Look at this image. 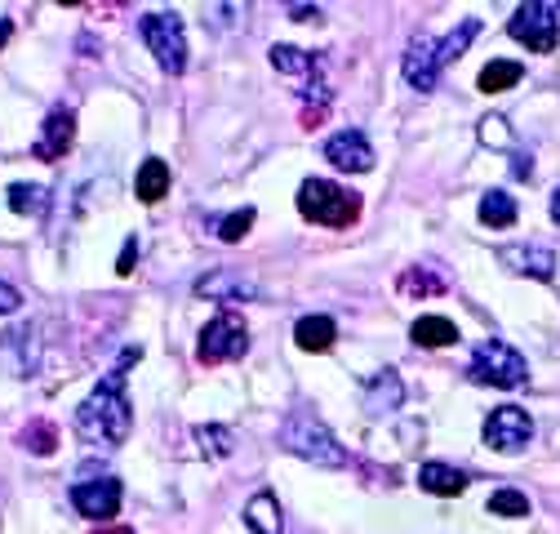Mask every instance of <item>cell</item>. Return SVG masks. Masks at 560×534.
Instances as JSON below:
<instances>
[{"mask_svg":"<svg viewBox=\"0 0 560 534\" xmlns=\"http://www.w3.org/2000/svg\"><path fill=\"white\" fill-rule=\"evenodd\" d=\"M143 357V348H125L120 361L107 370V379L90 392V400L77 410V437L90 441V445H125L129 437V423H133V410L125 400V370Z\"/></svg>","mask_w":560,"mask_h":534,"instance_id":"cell-1","label":"cell"},{"mask_svg":"<svg viewBox=\"0 0 560 534\" xmlns=\"http://www.w3.org/2000/svg\"><path fill=\"white\" fill-rule=\"evenodd\" d=\"M276 441L285 445L290 454L316 463V467H342V463H347V450L338 445V437H334L312 410H290L285 419H280Z\"/></svg>","mask_w":560,"mask_h":534,"instance_id":"cell-2","label":"cell"},{"mask_svg":"<svg viewBox=\"0 0 560 534\" xmlns=\"http://www.w3.org/2000/svg\"><path fill=\"white\" fill-rule=\"evenodd\" d=\"M299 214L320 228H347L361 219V196L329 183V178H307L299 187Z\"/></svg>","mask_w":560,"mask_h":534,"instance_id":"cell-3","label":"cell"},{"mask_svg":"<svg viewBox=\"0 0 560 534\" xmlns=\"http://www.w3.org/2000/svg\"><path fill=\"white\" fill-rule=\"evenodd\" d=\"M476 383H489V387H521L529 379V365L516 348H508L503 339H485L476 344L471 352V370H467Z\"/></svg>","mask_w":560,"mask_h":534,"instance_id":"cell-4","label":"cell"},{"mask_svg":"<svg viewBox=\"0 0 560 534\" xmlns=\"http://www.w3.org/2000/svg\"><path fill=\"white\" fill-rule=\"evenodd\" d=\"M249 352V329L236 312H219L214 321H209L200 329V344H196V357L205 365H219V361H236Z\"/></svg>","mask_w":560,"mask_h":534,"instance_id":"cell-5","label":"cell"},{"mask_svg":"<svg viewBox=\"0 0 560 534\" xmlns=\"http://www.w3.org/2000/svg\"><path fill=\"white\" fill-rule=\"evenodd\" d=\"M143 40L170 77L187 72V32H183L178 14H148L143 19Z\"/></svg>","mask_w":560,"mask_h":534,"instance_id":"cell-6","label":"cell"},{"mask_svg":"<svg viewBox=\"0 0 560 534\" xmlns=\"http://www.w3.org/2000/svg\"><path fill=\"white\" fill-rule=\"evenodd\" d=\"M556 5H542V0H534V5H521L508 23V32L516 40H525L534 54H551L556 49Z\"/></svg>","mask_w":560,"mask_h":534,"instance_id":"cell-7","label":"cell"},{"mask_svg":"<svg viewBox=\"0 0 560 534\" xmlns=\"http://www.w3.org/2000/svg\"><path fill=\"white\" fill-rule=\"evenodd\" d=\"M40 365V339H36V325H14L0 334V370L10 379H32Z\"/></svg>","mask_w":560,"mask_h":534,"instance_id":"cell-8","label":"cell"},{"mask_svg":"<svg viewBox=\"0 0 560 534\" xmlns=\"http://www.w3.org/2000/svg\"><path fill=\"white\" fill-rule=\"evenodd\" d=\"M534 437V419L521 406H499L494 415L485 419V445H494L499 454H516L525 450Z\"/></svg>","mask_w":560,"mask_h":534,"instance_id":"cell-9","label":"cell"},{"mask_svg":"<svg viewBox=\"0 0 560 534\" xmlns=\"http://www.w3.org/2000/svg\"><path fill=\"white\" fill-rule=\"evenodd\" d=\"M72 139H77V112L72 107H54L40 125V139L32 143V156L36 161H62L72 152Z\"/></svg>","mask_w":560,"mask_h":534,"instance_id":"cell-10","label":"cell"},{"mask_svg":"<svg viewBox=\"0 0 560 534\" xmlns=\"http://www.w3.org/2000/svg\"><path fill=\"white\" fill-rule=\"evenodd\" d=\"M72 508L90 521H112L120 512V481L98 477V481H77L72 486Z\"/></svg>","mask_w":560,"mask_h":534,"instance_id":"cell-11","label":"cell"},{"mask_svg":"<svg viewBox=\"0 0 560 534\" xmlns=\"http://www.w3.org/2000/svg\"><path fill=\"white\" fill-rule=\"evenodd\" d=\"M325 161L347 174H365V170H374V148L361 129H338L334 139H325Z\"/></svg>","mask_w":560,"mask_h":534,"instance_id":"cell-12","label":"cell"},{"mask_svg":"<svg viewBox=\"0 0 560 534\" xmlns=\"http://www.w3.org/2000/svg\"><path fill=\"white\" fill-rule=\"evenodd\" d=\"M200 299H214V303H241V299H258V281L241 277L236 267H214L191 286Z\"/></svg>","mask_w":560,"mask_h":534,"instance_id":"cell-13","label":"cell"},{"mask_svg":"<svg viewBox=\"0 0 560 534\" xmlns=\"http://www.w3.org/2000/svg\"><path fill=\"white\" fill-rule=\"evenodd\" d=\"M405 81L418 90V94H428L436 90V77H441V62H436V40L432 36H413L409 49H405Z\"/></svg>","mask_w":560,"mask_h":534,"instance_id":"cell-14","label":"cell"},{"mask_svg":"<svg viewBox=\"0 0 560 534\" xmlns=\"http://www.w3.org/2000/svg\"><path fill=\"white\" fill-rule=\"evenodd\" d=\"M499 263L512 267V272H521V277H534V281L556 277V254L547 245H508V249H499Z\"/></svg>","mask_w":560,"mask_h":534,"instance_id":"cell-15","label":"cell"},{"mask_svg":"<svg viewBox=\"0 0 560 534\" xmlns=\"http://www.w3.org/2000/svg\"><path fill=\"white\" fill-rule=\"evenodd\" d=\"M405 400V387L396 379V370H378L370 383H365V410L370 415H392Z\"/></svg>","mask_w":560,"mask_h":534,"instance_id":"cell-16","label":"cell"},{"mask_svg":"<svg viewBox=\"0 0 560 534\" xmlns=\"http://www.w3.org/2000/svg\"><path fill=\"white\" fill-rule=\"evenodd\" d=\"M294 339H299L303 352H329L334 339H338V325H334L329 316H303V321L294 325Z\"/></svg>","mask_w":560,"mask_h":534,"instance_id":"cell-17","label":"cell"},{"mask_svg":"<svg viewBox=\"0 0 560 534\" xmlns=\"http://www.w3.org/2000/svg\"><path fill=\"white\" fill-rule=\"evenodd\" d=\"M418 486H423L428 495H463L467 490V477L458 473V467L450 463H423V473H418Z\"/></svg>","mask_w":560,"mask_h":534,"instance_id":"cell-18","label":"cell"},{"mask_svg":"<svg viewBox=\"0 0 560 534\" xmlns=\"http://www.w3.org/2000/svg\"><path fill=\"white\" fill-rule=\"evenodd\" d=\"M245 525L254 534H280V503L271 490H258L249 503H245Z\"/></svg>","mask_w":560,"mask_h":534,"instance_id":"cell-19","label":"cell"},{"mask_svg":"<svg viewBox=\"0 0 560 534\" xmlns=\"http://www.w3.org/2000/svg\"><path fill=\"white\" fill-rule=\"evenodd\" d=\"M133 191H138V200H143V206H156L161 196H170V165H165V161H156V156H152V161H143Z\"/></svg>","mask_w":560,"mask_h":534,"instance_id":"cell-20","label":"cell"},{"mask_svg":"<svg viewBox=\"0 0 560 534\" xmlns=\"http://www.w3.org/2000/svg\"><path fill=\"white\" fill-rule=\"evenodd\" d=\"M409 334H413V344H418V348H445V344H458V325L445 321V316H418Z\"/></svg>","mask_w":560,"mask_h":534,"instance_id":"cell-21","label":"cell"},{"mask_svg":"<svg viewBox=\"0 0 560 534\" xmlns=\"http://www.w3.org/2000/svg\"><path fill=\"white\" fill-rule=\"evenodd\" d=\"M480 223H489V228H512L516 223V196H508V191H485L480 196Z\"/></svg>","mask_w":560,"mask_h":534,"instance_id":"cell-22","label":"cell"},{"mask_svg":"<svg viewBox=\"0 0 560 534\" xmlns=\"http://www.w3.org/2000/svg\"><path fill=\"white\" fill-rule=\"evenodd\" d=\"M271 67L285 77H316V58L307 49H294V45H271Z\"/></svg>","mask_w":560,"mask_h":534,"instance_id":"cell-23","label":"cell"},{"mask_svg":"<svg viewBox=\"0 0 560 534\" xmlns=\"http://www.w3.org/2000/svg\"><path fill=\"white\" fill-rule=\"evenodd\" d=\"M476 36H480V19H463V23H458V32H450L445 40H436V62H441V67H450L454 58H463V49H467Z\"/></svg>","mask_w":560,"mask_h":534,"instance_id":"cell-24","label":"cell"},{"mask_svg":"<svg viewBox=\"0 0 560 534\" xmlns=\"http://www.w3.org/2000/svg\"><path fill=\"white\" fill-rule=\"evenodd\" d=\"M521 81V62H512V58H494L480 72V90L485 94H503V90H512Z\"/></svg>","mask_w":560,"mask_h":534,"instance_id":"cell-25","label":"cell"},{"mask_svg":"<svg viewBox=\"0 0 560 534\" xmlns=\"http://www.w3.org/2000/svg\"><path fill=\"white\" fill-rule=\"evenodd\" d=\"M10 210L14 214H45L49 210V191L40 183H14L10 187Z\"/></svg>","mask_w":560,"mask_h":534,"instance_id":"cell-26","label":"cell"},{"mask_svg":"<svg viewBox=\"0 0 560 534\" xmlns=\"http://www.w3.org/2000/svg\"><path fill=\"white\" fill-rule=\"evenodd\" d=\"M196 445H200L205 458H228L232 454V432L219 428V423H205V428H196Z\"/></svg>","mask_w":560,"mask_h":534,"instance_id":"cell-27","label":"cell"},{"mask_svg":"<svg viewBox=\"0 0 560 534\" xmlns=\"http://www.w3.org/2000/svg\"><path fill=\"white\" fill-rule=\"evenodd\" d=\"M489 512L494 516H529V499L521 490H494L489 495Z\"/></svg>","mask_w":560,"mask_h":534,"instance_id":"cell-28","label":"cell"},{"mask_svg":"<svg viewBox=\"0 0 560 534\" xmlns=\"http://www.w3.org/2000/svg\"><path fill=\"white\" fill-rule=\"evenodd\" d=\"M445 281L441 277H428L423 267H409V272L400 277V294H441Z\"/></svg>","mask_w":560,"mask_h":534,"instance_id":"cell-29","label":"cell"},{"mask_svg":"<svg viewBox=\"0 0 560 534\" xmlns=\"http://www.w3.org/2000/svg\"><path fill=\"white\" fill-rule=\"evenodd\" d=\"M254 219H258V214H254V210L245 206V210H236V214H228V219L219 223V236H223L228 245H236V241H245V236H249V228H254Z\"/></svg>","mask_w":560,"mask_h":534,"instance_id":"cell-30","label":"cell"},{"mask_svg":"<svg viewBox=\"0 0 560 534\" xmlns=\"http://www.w3.org/2000/svg\"><path fill=\"white\" fill-rule=\"evenodd\" d=\"M23 445H27L32 454H54V445H58V432H54L49 423H32V428L23 432Z\"/></svg>","mask_w":560,"mask_h":534,"instance_id":"cell-31","label":"cell"},{"mask_svg":"<svg viewBox=\"0 0 560 534\" xmlns=\"http://www.w3.org/2000/svg\"><path fill=\"white\" fill-rule=\"evenodd\" d=\"M480 139H485L489 148H508V143H512V129H508L503 116H489V120H480Z\"/></svg>","mask_w":560,"mask_h":534,"instance_id":"cell-32","label":"cell"},{"mask_svg":"<svg viewBox=\"0 0 560 534\" xmlns=\"http://www.w3.org/2000/svg\"><path fill=\"white\" fill-rule=\"evenodd\" d=\"M133 263H138V241L129 236V241H125V249H120V263H116V272H120V277H129V272H133Z\"/></svg>","mask_w":560,"mask_h":534,"instance_id":"cell-33","label":"cell"},{"mask_svg":"<svg viewBox=\"0 0 560 534\" xmlns=\"http://www.w3.org/2000/svg\"><path fill=\"white\" fill-rule=\"evenodd\" d=\"M19 303H23V294H19L14 286H5V281H0V316H10V312H19Z\"/></svg>","mask_w":560,"mask_h":534,"instance_id":"cell-34","label":"cell"},{"mask_svg":"<svg viewBox=\"0 0 560 534\" xmlns=\"http://www.w3.org/2000/svg\"><path fill=\"white\" fill-rule=\"evenodd\" d=\"M512 174H516V178H529V156H516V165H512Z\"/></svg>","mask_w":560,"mask_h":534,"instance_id":"cell-35","label":"cell"},{"mask_svg":"<svg viewBox=\"0 0 560 534\" xmlns=\"http://www.w3.org/2000/svg\"><path fill=\"white\" fill-rule=\"evenodd\" d=\"M551 219H556V223H560V187H556V191H551Z\"/></svg>","mask_w":560,"mask_h":534,"instance_id":"cell-36","label":"cell"},{"mask_svg":"<svg viewBox=\"0 0 560 534\" xmlns=\"http://www.w3.org/2000/svg\"><path fill=\"white\" fill-rule=\"evenodd\" d=\"M107 534H133V530H107Z\"/></svg>","mask_w":560,"mask_h":534,"instance_id":"cell-37","label":"cell"},{"mask_svg":"<svg viewBox=\"0 0 560 534\" xmlns=\"http://www.w3.org/2000/svg\"><path fill=\"white\" fill-rule=\"evenodd\" d=\"M556 10H560V5H556Z\"/></svg>","mask_w":560,"mask_h":534,"instance_id":"cell-38","label":"cell"}]
</instances>
